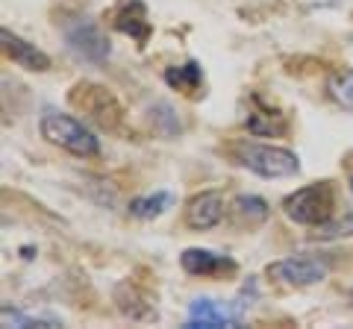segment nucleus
<instances>
[{"label":"nucleus","mask_w":353,"mask_h":329,"mask_svg":"<svg viewBox=\"0 0 353 329\" xmlns=\"http://www.w3.org/2000/svg\"><path fill=\"white\" fill-rule=\"evenodd\" d=\"M39 129H41L44 141H50V145L59 150H68L71 156L92 159L101 153V141L94 138L92 129H88L83 120H77L65 112H44L39 120Z\"/></svg>","instance_id":"nucleus-1"},{"label":"nucleus","mask_w":353,"mask_h":329,"mask_svg":"<svg viewBox=\"0 0 353 329\" xmlns=\"http://www.w3.org/2000/svg\"><path fill=\"white\" fill-rule=\"evenodd\" d=\"M233 156L239 164H245L248 171L259 173L265 180H285L294 177L301 171V159L285 147L274 145H253V141H239L233 147Z\"/></svg>","instance_id":"nucleus-2"},{"label":"nucleus","mask_w":353,"mask_h":329,"mask_svg":"<svg viewBox=\"0 0 353 329\" xmlns=\"http://www.w3.org/2000/svg\"><path fill=\"white\" fill-rule=\"evenodd\" d=\"M333 185L330 182H315L306 189H297L283 200V212L289 221L301 226H321L333 217Z\"/></svg>","instance_id":"nucleus-3"},{"label":"nucleus","mask_w":353,"mask_h":329,"mask_svg":"<svg viewBox=\"0 0 353 329\" xmlns=\"http://www.w3.org/2000/svg\"><path fill=\"white\" fill-rule=\"evenodd\" d=\"M71 103L80 106L83 112L97 120L103 129H115L121 124V106L112 97V92L103 89V85H94V83H80L74 85L71 92Z\"/></svg>","instance_id":"nucleus-4"},{"label":"nucleus","mask_w":353,"mask_h":329,"mask_svg":"<svg viewBox=\"0 0 353 329\" xmlns=\"http://www.w3.org/2000/svg\"><path fill=\"white\" fill-rule=\"evenodd\" d=\"M327 273H330V265L315 256H292V259H280V262H271L268 265L271 279H277L283 285H294V288L324 282Z\"/></svg>","instance_id":"nucleus-5"},{"label":"nucleus","mask_w":353,"mask_h":329,"mask_svg":"<svg viewBox=\"0 0 353 329\" xmlns=\"http://www.w3.org/2000/svg\"><path fill=\"white\" fill-rule=\"evenodd\" d=\"M65 39L68 45L80 53V56L92 59V62H103L109 56V41L101 32V27L88 18H77L71 27H65Z\"/></svg>","instance_id":"nucleus-6"},{"label":"nucleus","mask_w":353,"mask_h":329,"mask_svg":"<svg viewBox=\"0 0 353 329\" xmlns=\"http://www.w3.org/2000/svg\"><path fill=\"white\" fill-rule=\"evenodd\" d=\"M224 194L221 191H201L194 194L189 203H185L183 209V217H185V226L189 229H212L221 224V217H224Z\"/></svg>","instance_id":"nucleus-7"},{"label":"nucleus","mask_w":353,"mask_h":329,"mask_svg":"<svg viewBox=\"0 0 353 329\" xmlns=\"http://www.w3.org/2000/svg\"><path fill=\"white\" fill-rule=\"evenodd\" d=\"M241 323V306H218L215 300H194L189 306V329H221V326H239Z\"/></svg>","instance_id":"nucleus-8"},{"label":"nucleus","mask_w":353,"mask_h":329,"mask_svg":"<svg viewBox=\"0 0 353 329\" xmlns=\"http://www.w3.org/2000/svg\"><path fill=\"white\" fill-rule=\"evenodd\" d=\"M0 41H3V53L9 59H12L15 65H21V68L27 71H48L50 68V56L44 50H39L36 45H30V41L18 39L15 32L9 30H0Z\"/></svg>","instance_id":"nucleus-9"},{"label":"nucleus","mask_w":353,"mask_h":329,"mask_svg":"<svg viewBox=\"0 0 353 329\" xmlns=\"http://www.w3.org/2000/svg\"><path fill=\"white\" fill-rule=\"evenodd\" d=\"M180 265H183L185 273H192V277H218V273H224V270H236L233 259L218 256V253H212V250H201V247L183 250Z\"/></svg>","instance_id":"nucleus-10"},{"label":"nucleus","mask_w":353,"mask_h":329,"mask_svg":"<svg viewBox=\"0 0 353 329\" xmlns=\"http://www.w3.org/2000/svg\"><path fill=\"white\" fill-rule=\"evenodd\" d=\"M115 303H118V312L124 317H130L132 323L157 321V309H153V306L148 303V297L132 282H118L115 285Z\"/></svg>","instance_id":"nucleus-11"},{"label":"nucleus","mask_w":353,"mask_h":329,"mask_svg":"<svg viewBox=\"0 0 353 329\" xmlns=\"http://www.w3.org/2000/svg\"><path fill=\"white\" fill-rule=\"evenodd\" d=\"M230 212L239 224H248V226H259L268 221V203L262 200V197H253V194H241L233 200L230 206Z\"/></svg>","instance_id":"nucleus-12"},{"label":"nucleus","mask_w":353,"mask_h":329,"mask_svg":"<svg viewBox=\"0 0 353 329\" xmlns=\"http://www.w3.org/2000/svg\"><path fill=\"white\" fill-rule=\"evenodd\" d=\"M171 203H174V197H171L168 191H157V194H148V197H136V200H130V215H132V217H141V221H150V217H159Z\"/></svg>","instance_id":"nucleus-13"},{"label":"nucleus","mask_w":353,"mask_h":329,"mask_svg":"<svg viewBox=\"0 0 353 329\" xmlns=\"http://www.w3.org/2000/svg\"><path fill=\"white\" fill-rule=\"evenodd\" d=\"M115 27H118L121 32H127V36H132V39L139 41V45H145V41H148V32H150L148 15H145V6H141L139 12H136V18H130V9H124V12L118 15Z\"/></svg>","instance_id":"nucleus-14"},{"label":"nucleus","mask_w":353,"mask_h":329,"mask_svg":"<svg viewBox=\"0 0 353 329\" xmlns=\"http://www.w3.org/2000/svg\"><path fill=\"white\" fill-rule=\"evenodd\" d=\"M165 80H168L174 89H180V92H194L197 85H201V65L197 62H189V65H183V68H171L168 74H165Z\"/></svg>","instance_id":"nucleus-15"},{"label":"nucleus","mask_w":353,"mask_h":329,"mask_svg":"<svg viewBox=\"0 0 353 329\" xmlns=\"http://www.w3.org/2000/svg\"><path fill=\"white\" fill-rule=\"evenodd\" d=\"M315 238L321 241H336V238H347L353 235V215H341V217H330L327 224L315 226Z\"/></svg>","instance_id":"nucleus-16"},{"label":"nucleus","mask_w":353,"mask_h":329,"mask_svg":"<svg viewBox=\"0 0 353 329\" xmlns=\"http://www.w3.org/2000/svg\"><path fill=\"white\" fill-rule=\"evenodd\" d=\"M330 92H333V97H336L341 106L353 112V71H341V74H336L333 80H330Z\"/></svg>","instance_id":"nucleus-17"},{"label":"nucleus","mask_w":353,"mask_h":329,"mask_svg":"<svg viewBox=\"0 0 353 329\" xmlns=\"http://www.w3.org/2000/svg\"><path fill=\"white\" fill-rule=\"evenodd\" d=\"M3 326H18V329L21 326H57V321H50V317H32V315L3 306Z\"/></svg>","instance_id":"nucleus-18"},{"label":"nucleus","mask_w":353,"mask_h":329,"mask_svg":"<svg viewBox=\"0 0 353 329\" xmlns=\"http://www.w3.org/2000/svg\"><path fill=\"white\" fill-rule=\"evenodd\" d=\"M350 191H353V180H350Z\"/></svg>","instance_id":"nucleus-19"}]
</instances>
